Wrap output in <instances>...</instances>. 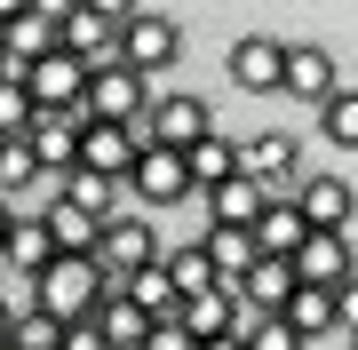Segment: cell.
I'll list each match as a JSON object with an SVG mask.
<instances>
[{
  "label": "cell",
  "mask_w": 358,
  "mask_h": 350,
  "mask_svg": "<svg viewBox=\"0 0 358 350\" xmlns=\"http://www.w3.org/2000/svg\"><path fill=\"white\" fill-rule=\"evenodd\" d=\"M128 199H143V207H176V199H192L183 152H136V168H128Z\"/></svg>",
  "instance_id": "4fadbf2b"
},
{
  "label": "cell",
  "mask_w": 358,
  "mask_h": 350,
  "mask_svg": "<svg viewBox=\"0 0 358 350\" xmlns=\"http://www.w3.org/2000/svg\"><path fill=\"white\" fill-rule=\"evenodd\" d=\"M48 263H56L48 223H40V215H16V223H8V239H0V271H8V279H40Z\"/></svg>",
  "instance_id": "2e32d148"
},
{
  "label": "cell",
  "mask_w": 358,
  "mask_h": 350,
  "mask_svg": "<svg viewBox=\"0 0 358 350\" xmlns=\"http://www.w3.org/2000/svg\"><path fill=\"white\" fill-rule=\"evenodd\" d=\"M255 247H263V255H279V263H294V247H303L294 191H271V199H263V215H255Z\"/></svg>",
  "instance_id": "d6986e66"
},
{
  "label": "cell",
  "mask_w": 358,
  "mask_h": 350,
  "mask_svg": "<svg viewBox=\"0 0 358 350\" xmlns=\"http://www.w3.org/2000/svg\"><path fill=\"white\" fill-rule=\"evenodd\" d=\"M350 279H358V271H350Z\"/></svg>",
  "instance_id": "ab89813d"
},
{
  "label": "cell",
  "mask_w": 358,
  "mask_h": 350,
  "mask_svg": "<svg viewBox=\"0 0 358 350\" xmlns=\"http://www.w3.org/2000/svg\"><path fill=\"white\" fill-rule=\"evenodd\" d=\"M176 311H183V302H176ZM176 311H167V319H152V326H143V350H199L192 335H183V319Z\"/></svg>",
  "instance_id": "f546056e"
},
{
  "label": "cell",
  "mask_w": 358,
  "mask_h": 350,
  "mask_svg": "<svg viewBox=\"0 0 358 350\" xmlns=\"http://www.w3.org/2000/svg\"><path fill=\"white\" fill-rule=\"evenodd\" d=\"M207 128H215V119H207V104L176 88V96H152V112L136 119V143H143V152H192Z\"/></svg>",
  "instance_id": "277c9868"
},
{
  "label": "cell",
  "mask_w": 358,
  "mask_h": 350,
  "mask_svg": "<svg viewBox=\"0 0 358 350\" xmlns=\"http://www.w3.org/2000/svg\"><path fill=\"white\" fill-rule=\"evenodd\" d=\"M80 128H88V112H32L24 152L40 159V175H72L80 168Z\"/></svg>",
  "instance_id": "52a82bcc"
},
{
  "label": "cell",
  "mask_w": 358,
  "mask_h": 350,
  "mask_svg": "<svg viewBox=\"0 0 358 350\" xmlns=\"http://www.w3.org/2000/svg\"><path fill=\"white\" fill-rule=\"evenodd\" d=\"M199 350H239V335H223V342H199Z\"/></svg>",
  "instance_id": "e575fe53"
},
{
  "label": "cell",
  "mask_w": 358,
  "mask_h": 350,
  "mask_svg": "<svg viewBox=\"0 0 358 350\" xmlns=\"http://www.w3.org/2000/svg\"><path fill=\"white\" fill-rule=\"evenodd\" d=\"M279 96H294V104H334L343 96V80H334V56L327 48H310V40H287V80H279Z\"/></svg>",
  "instance_id": "7c38bea8"
},
{
  "label": "cell",
  "mask_w": 358,
  "mask_h": 350,
  "mask_svg": "<svg viewBox=\"0 0 358 350\" xmlns=\"http://www.w3.org/2000/svg\"><path fill=\"white\" fill-rule=\"evenodd\" d=\"M0 350H16V342H0Z\"/></svg>",
  "instance_id": "8d00e7d4"
},
{
  "label": "cell",
  "mask_w": 358,
  "mask_h": 350,
  "mask_svg": "<svg viewBox=\"0 0 358 350\" xmlns=\"http://www.w3.org/2000/svg\"><path fill=\"white\" fill-rule=\"evenodd\" d=\"M120 295H128L143 319H167V311H176V279H167V263H143L136 279H120Z\"/></svg>",
  "instance_id": "cb8c5ba5"
},
{
  "label": "cell",
  "mask_w": 358,
  "mask_h": 350,
  "mask_svg": "<svg viewBox=\"0 0 358 350\" xmlns=\"http://www.w3.org/2000/svg\"><path fill=\"white\" fill-rule=\"evenodd\" d=\"M294 215H303V231H343L350 223V183L343 175H294Z\"/></svg>",
  "instance_id": "9a60e30c"
},
{
  "label": "cell",
  "mask_w": 358,
  "mask_h": 350,
  "mask_svg": "<svg viewBox=\"0 0 358 350\" xmlns=\"http://www.w3.org/2000/svg\"><path fill=\"white\" fill-rule=\"evenodd\" d=\"M334 326H350V335H358V279L334 286Z\"/></svg>",
  "instance_id": "1f68e13d"
},
{
  "label": "cell",
  "mask_w": 358,
  "mask_h": 350,
  "mask_svg": "<svg viewBox=\"0 0 358 350\" xmlns=\"http://www.w3.org/2000/svg\"><path fill=\"white\" fill-rule=\"evenodd\" d=\"M8 191H40V159L24 152V143H0V199Z\"/></svg>",
  "instance_id": "4316f807"
},
{
  "label": "cell",
  "mask_w": 358,
  "mask_h": 350,
  "mask_svg": "<svg viewBox=\"0 0 358 350\" xmlns=\"http://www.w3.org/2000/svg\"><path fill=\"white\" fill-rule=\"evenodd\" d=\"M8 223H16V207H8V199H0V239H8Z\"/></svg>",
  "instance_id": "836d02e7"
},
{
  "label": "cell",
  "mask_w": 358,
  "mask_h": 350,
  "mask_svg": "<svg viewBox=\"0 0 358 350\" xmlns=\"http://www.w3.org/2000/svg\"><path fill=\"white\" fill-rule=\"evenodd\" d=\"M207 199V223L215 231H255V215H263V183H247V175H231V183H215V191H199Z\"/></svg>",
  "instance_id": "ac0fdd59"
},
{
  "label": "cell",
  "mask_w": 358,
  "mask_h": 350,
  "mask_svg": "<svg viewBox=\"0 0 358 350\" xmlns=\"http://www.w3.org/2000/svg\"><path fill=\"white\" fill-rule=\"evenodd\" d=\"M88 319L103 326V342H112V350H143V326H152V319H143L128 295H120V286H103V302H96Z\"/></svg>",
  "instance_id": "7402d4cb"
},
{
  "label": "cell",
  "mask_w": 358,
  "mask_h": 350,
  "mask_svg": "<svg viewBox=\"0 0 358 350\" xmlns=\"http://www.w3.org/2000/svg\"><path fill=\"white\" fill-rule=\"evenodd\" d=\"M231 80H239L247 96H279V80H287V40L239 32V40H231Z\"/></svg>",
  "instance_id": "8fae6325"
},
{
  "label": "cell",
  "mask_w": 358,
  "mask_h": 350,
  "mask_svg": "<svg viewBox=\"0 0 358 350\" xmlns=\"http://www.w3.org/2000/svg\"><path fill=\"white\" fill-rule=\"evenodd\" d=\"M159 263H167V279H176V302L215 295V263L199 255V239H192V247H159Z\"/></svg>",
  "instance_id": "603a6c76"
},
{
  "label": "cell",
  "mask_w": 358,
  "mask_h": 350,
  "mask_svg": "<svg viewBox=\"0 0 358 350\" xmlns=\"http://www.w3.org/2000/svg\"><path fill=\"white\" fill-rule=\"evenodd\" d=\"M32 215L48 223V247H56V255H96V239H103V223L80 215V207H64V199H48V207H32Z\"/></svg>",
  "instance_id": "44dd1931"
},
{
  "label": "cell",
  "mask_w": 358,
  "mask_h": 350,
  "mask_svg": "<svg viewBox=\"0 0 358 350\" xmlns=\"http://www.w3.org/2000/svg\"><path fill=\"white\" fill-rule=\"evenodd\" d=\"M0 279H8V271H0Z\"/></svg>",
  "instance_id": "f35d334b"
},
{
  "label": "cell",
  "mask_w": 358,
  "mask_h": 350,
  "mask_svg": "<svg viewBox=\"0 0 358 350\" xmlns=\"http://www.w3.org/2000/svg\"><path fill=\"white\" fill-rule=\"evenodd\" d=\"M16 335V311H8V302H0V342H8Z\"/></svg>",
  "instance_id": "d6a6232c"
},
{
  "label": "cell",
  "mask_w": 358,
  "mask_h": 350,
  "mask_svg": "<svg viewBox=\"0 0 358 350\" xmlns=\"http://www.w3.org/2000/svg\"><path fill=\"white\" fill-rule=\"evenodd\" d=\"M32 128V96H24V80H0V143H24Z\"/></svg>",
  "instance_id": "484cf974"
},
{
  "label": "cell",
  "mask_w": 358,
  "mask_h": 350,
  "mask_svg": "<svg viewBox=\"0 0 358 350\" xmlns=\"http://www.w3.org/2000/svg\"><path fill=\"white\" fill-rule=\"evenodd\" d=\"M239 175L263 183V191H294V175H303V159H294V136L263 128V136H239Z\"/></svg>",
  "instance_id": "30bf717a"
},
{
  "label": "cell",
  "mask_w": 358,
  "mask_h": 350,
  "mask_svg": "<svg viewBox=\"0 0 358 350\" xmlns=\"http://www.w3.org/2000/svg\"><path fill=\"white\" fill-rule=\"evenodd\" d=\"M319 128L343 143V152H358V88H343V96H334V104L319 112Z\"/></svg>",
  "instance_id": "f1b7e54d"
},
{
  "label": "cell",
  "mask_w": 358,
  "mask_h": 350,
  "mask_svg": "<svg viewBox=\"0 0 358 350\" xmlns=\"http://www.w3.org/2000/svg\"><path fill=\"white\" fill-rule=\"evenodd\" d=\"M56 199H64V207H80V215H96V223L128 215V183H103V175H88V168H72Z\"/></svg>",
  "instance_id": "ffe728a7"
},
{
  "label": "cell",
  "mask_w": 358,
  "mask_h": 350,
  "mask_svg": "<svg viewBox=\"0 0 358 350\" xmlns=\"http://www.w3.org/2000/svg\"><path fill=\"white\" fill-rule=\"evenodd\" d=\"M120 16L128 8H103V0H72L64 8V40H56V48L64 56H80V64H112V48H120Z\"/></svg>",
  "instance_id": "8992f818"
},
{
  "label": "cell",
  "mask_w": 358,
  "mask_h": 350,
  "mask_svg": "<svg viewBox=\"0 0 358 350\" xmlns=\"http://www.w3.org/2000/svg\"><path fill=\"white\" fill-rule=\"evenodd\" d=\"M0 72H8V56H0Z\"/></svg>",
  "instance_id": "d590c367"
},
{
  "label": "cell",
  "mask_w": 358,
  "mask_h": 350,
  "mask_svg": "<svg viewBox=\"0 0 358 350\" xmlns=\"http://www.w3.org/2000/svg\"><path fill=\"white\" fill-rule=\"evenodd\" d=\"M56 350H112V342H103V326H96V319H72V326H64V342H56Z\"/></svg>",
  "instance_id": "4dcf8cb0"
},
{
  "label": "cell",
  "mask_w": 358,
  "mask_h": 350,
  "mask_svg": "<svg viewBox=\"0 0 358 350\" xmlns=\"http://www.w3.org/2000/svg\"><path fill=\"white\" fill-rule=\"evenodd\" d=\"M88 263H96L103 279H136L143 263H159V231H152V215H136V207H128V215H112Z\"/></svg>",
  "instance_id": "5b68a950"
},
{
  "label": "cell",
  "mask_w": 358,
  "mask_h": 350,
  "mask_svg": "<svg viewBox=\"0 0 358 350\" xmlns=\"http://www.w3.org/2000/svg\"><path fill=\"white\" fill-rule=\"evenodd\" d=\"M103 286H120V279H103L88 255H56L48 271L32 279V295H40V311H56V319L72 326V319H88L96 302H103Z\"/></svg>",
  "instance_id": "7a4b0ae2"
},
{
  "label": "cell",
  "mask_w": 358,
  "mask_h": 350,
  "mask_svg": "<svg viewBox=\"0 0 358 350\" xmlns=\"http://www.w3.org/2000/svg\"><path fill=\"white\" fill-rule=\"evenodd\" d=\"M80 112L103 119V128H136V119L152 112V80H136L128 64H96V72H88V96H80Z\"/></svg>",
  "instance_id": "3957f363"
},
{
  "label": "cell",
  "mask_w": 358,
  "mask_h": 350,
  "mask_svg": "<svg viewBox=\"0 0 358 350\" xmlns=\"http://www.w3.org/2000/svg\"><path fill=\"white\" fill-rule=\"evenodd\" d=\"M183 56V24L167 8H128L120 16V48H112V64H128L136 80H152V72H167Z\"/></svg>",
  "instance_id": "6da1fadb"
},
{
  "label": "cell",
  "mask_w": 358,
  "mask_h": 350,
  "mask_svg": "<svg viewBox=\"0 0 358 350\" xmlns=\"http://www.w3.org/2000/svg\"><path fill=\"white\" fill-rule=\"evenodd\" d=\"M358 271V247L343 239V231H303V247H294V286H343Z\"/></svg>",
  "instance_id": "9c48e42d"
},
{
  "label": "cell",
  "mask_w": 358,
  "mask_h": 350,
  "mask_svg": "<svg viewBox=\"0 0 358 350\" xmlns=\"http://www.w3.org/2000/svg\"><path fill=\"white\" fill-rule=\"evenodd\" d=\"M350 350H358V335H350Z\"/></svg>",
  "instance_id": "74e56055"
},
{
  "label": "cell",
  "mask_w": 358,
  "mask_h": 350,
  "mask_svg": "<svg viewBox=\"0 0 358 350\" xmlns=\"http://www.w3.org/2000/svg\"><path fill=\"white\" fill-rule=\"evenodd\" d=\"M183 175H192V199H199V191H215V183H231V175H239V136L207 128L192 152H183Z\"/></svg>",
  "instance_id": "e0dca14e"
},
{
  "label": "cell",
  "mask_w": 358,
  "mask_h": 350,
  "mask_svg": "<svg viewBox=\"0 0 358 350\" xmlns=\"http://www.w3.org/2000/svg\"><path fill=\"white\" fill-rule=\"evenodd\" d=\"M24 96H32V112H80V96H88V64L80 56H40V64L24 72Z\"/></svg>",
  "instance_id": "ba28073f"
},
{
  "label": "cell",
  "mask_w": 358,
  "mask_h": 350,
  "mask_svg": "<svg viewBox=\"0 0 358 350\" xmlns=\"http://www.w3.org/2000/svg\"><path fill=\"white\" fill-rule=\"evenodd\" d=\"M287 326H294V335H327V326H334V295H327V286H294V295H287V311H279Z\"/></svg>",
  "instance_id": "d4e9b609"
},
{
  "label": "cell",
  "mask_w": 358,
  "mask_h": 350,
  "mask_svg": "<svg viewBox=\"0 0 358 350\" xmlns=\"http://www.w3.org/2000/svg\"><path fill=\"white\" fill-rule=\"evenodd\" d=\"M239 350H303V335H294L287 319H247L239 326Z\"/></svg>",
  "instance_id": "83f0119b"
},
{
  "label": "cell",
  "mask_w": 358,
  "mask_h": 350,
  "mask_svg": "<svg viewBox=\"0 0 358 350\" xmlns=\"http://www.w3.org/2000/svg\"><path fill=\"white\" fill-rule=\"evenodd\" d=\"M136 128H103V119H88L80 128V168L88 175H103V183H128V168H136Z\"/></svg>",
  "instance_id": "5bb4252c"
}]
</instances>
